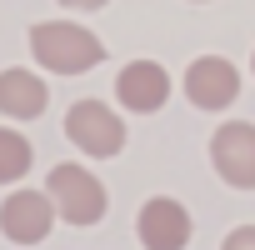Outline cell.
Here are the masks:
<instances>
[{"label":"cell","mask_w":255,"mask_h":250,"mask_svg":"<svg viewBox=\"0 0 255 250\" xmlns=\"http://www.w3.org/2000/svg\"><path fill=\"white\" fill-rule=\"evenodd\" d=\"M250 70H255V60H250Z\"/></svg>","instance_id":"14"},{"label":"cell","mask_w":255,"mask_h":250,"mask_svg":"<svg viewBox=\"0 0 255 250\" xmlns=\"http://www.w3.org/2000/svg\"><path fill=\"white\" fill-rule=\"evenodd\" d=\"M45 105H50V90L35 70H20V65L0 70V115L5 120H35L45 115Z\"/></svg>","instance_id":"9"},{"label":"cell","mask_w":255,"mask_h":250,"mask_svg":"<svg viewBox=\"0 0 255 250\" xmlns=\"http://www.w3.org/2000/svg\"><path fill=\"white\" fill-rule=\"evenodd\" d=\"M210 165L225 185L255 190V125L250 120H225L210 135Z\"/></svg>","instance_id":"4"},{"label":"cell","mask_w":255,"mask_h":250,"mask_svg":"<svg viewBox=\"0 0 255 250\" xmlns=\"http://www.w3.org/2000/svg\"><path fill=\"white\" fill-rule=\"evenodd\" d=\"M45 200L55 205V220H70V225H100L110 205L100 175L85 165H55L45 175Z\"/></svg>","instance_id":"2"},{"label":"cell","mask_w":255,"mask_h":250,"mask_svg":"<svg viewBox=\"0 0 255 250\" xmlns=\"http://www.w3.org/2000/svg\"><path fill=\"white\" fill-rule=\"evenodd\" d=\"M30 55L50 75H85L105 60V45L95 30H85L75 20H40V25H30Z\"/></svg>","instance_id":"1"},{"label":"cell","mask_w":255,"mask_h":250,"mask_svg":"<svg viewBox=\"0 0 255 250\" xmlns=\"http://www.w3.org/2000/svg\"><path fill=\"white\" fill-rule=\"evenodd\" d=\"M115 100L130 110V115H155L170 100V75L160 60H130L115 75Z\"/></svg>","instance_id":"8"},{"label":"cell","mask_w":255,"mask_h":250,"mask_svg":"<svg viewBox=\"0 0 255 250\" xmlns=\"http://www.w3.org/2000/svg\"><path fill=\"white\" fill-rule=\"evenodd\" d=\"M60 5H65V10H100L105 0H60Z\"/></svg>","instance_id":"12"},{"label":"cell","mask_w":255,"mask_h":250,"mask_svg":"<svg viewBox=\"0 0 255 250\" xmlns=\"http://www.w3.org/2000/svg\"><path fill=\"white\" fill-rule=\"evenodd\" d=\"M195 5H205V0H195Z\"/></svg>","instance_id":"13"},{"label":"cell","mask_w":255,"mask_h":250,"mask_svg":"<svg viewBox=\"0 0 255 250\" xmlns=\"http://www.w3.org/2000/svg\"><path fill=\"white\" fill-rule=\"evenodd\" d=\"M65 140L75 150H85L90 160H110L125 150V120L105 100H75L65 110Z\"/></svg>","instance_id":"3"},{"label":"cell","mask_w":255,"mask_h":250,"mask_svg":"<svg viewBox=\"0 0 255 250\" xmlns=\"http://www.w3.org/2000/svg\"><path fill=\"white\" fill-rule=\"evenodd\" d=\"M190 230H195L190 210L180 200H170V195H150L140 205V215H135V235H140L145 250H185Z\"/></svg>","instance_id":"5"},{"label":"cell","mask_w":255,"mask_h":250,"mask_svg":"<svg viewBox=\"0 0 255 250\" xmlns=\"http://www.w3.org/2000/svg\"><path fill=\"white\" fill-rule=\"evenodd\" d=\"M30 160H35L30 140L20 130H10V125H0V185H15L30 170Z\"/></svg>","instance_id":"10"},{"label":"cell","mask_w":255,"mask_h":250,"mask_svg":"<svg viewBox=\"0 0 255 250\" xmlns=\"http://www.w3.org/2000/svg\"><path fill=\"white\" fill-rule=\"evenodd\" d=\"M55 225V205L45 200V190H10L0 205V235L15 245H40Z\"/></svg>","instance_id":"7"},{"label":"cell","mask_w":255,"mask_h":250,"mask_svg":"<svg viewBox=\"0 0 255 250\" xmlns=\"http://www.w3.org/2000/svg\"><path fill=\"white\" fill-rule=\"evenodd\" d=\"M185 95L195 110H230L240 95V70L225 55H200L185 70Z\"/></svg>","instance_id":"6"},{"label":"cell","mask_w":255,"mask_h":250,"mask_svg":"<svg viewBox=\"0 0 255 250\" xmlns=\"http://www.w3.org/2000/svg\"><path fill=\"white\" fill-rule=\"evenodd\" d=\"M220 250H255V225H235V230L220 240Z\"/></svg>","instance_id":"11"}]
</instances>
